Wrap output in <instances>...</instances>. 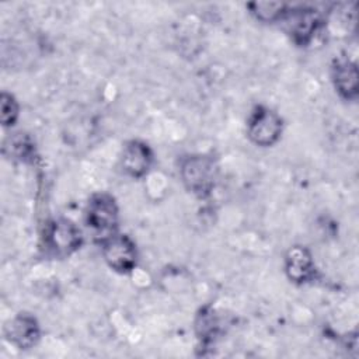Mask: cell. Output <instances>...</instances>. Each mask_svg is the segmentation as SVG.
<instances>
[{"label":"cell","instance_id":"6da1fadb","mask_svg":"<svg viewBox=\"0 0 359 359\" xmlns=\"http://www.w3.org/2000/svg\"><path fill=\"white\" fill-rule=\"evenodd\" d=\"M118 217V206L112 195L100 192L94 194L88 199L84 212V222L95 241L102 244L105 240L116 234Z\"/></svg>","mask_w":359,"mask_h":359},{"label":"cell","instance_id":"7a4b0ae2","mask_svg":"<svg viewBox=\"0 0 359 359\" xmlns=\"http://www.w3.org/2000/svg\"><path fill=\"white\" fill-rule=\"evenodd\" d=\"M181 178L188 191L201 198L208 196L216 182V164L205 154L188 156L181 163Z\"/></svg>","mask_w":359,"mask_h":359},{"label":"cell","instance_id":"3957f363","mask_svg":"<svg viewBox=\"0 0 359 359\" xmlns=\"http://www.w3.org/2000/svg\"><path fill=\"white\" fill-rule=\"evenodd\" d=\"M42 238L46 251L56 257L70 255L83 244L81 231L67 219L49 220L45 224Z\"/></svg>","mask_w":359,"mask_h":359},{"label":"cell","instance_id":"277c9868","mask_svg":"<svg viewBox=\"0 0 359 359\" xmlns=\"http://www.w3.org/2000/svg\"><path fill=\"white\" fill-rule=\"evenodd\" d=\"M282 129L283 123L280 116L264 105L255 107L247 122L250 140L262 147L275 144L282 135Z\"/></svg>","mask_w":359,"mask_h":359},{"label":"cell","instance_id":"5b68a950","mask_svg":"<svg viewBox=\"0 0 359 359\" xmlns=\"http://www.w3.org/2000/svg\"><path fill=\"white\" fill-rule=\"evenodd\" d=\"M102 255L109 268L119 273H129L137 262L135 243L126 234H114L102 243Z\"/></svg>","mask_w":359,"mask_h":359},{"label":"cell","instance_id":"8992f818","mask_svg":"<svg viewBox=\"0 0 359 359\" xmlns=\"http://www.w3.org/2000/svg\"><path fill=\"white\" fill-rule=\"evenodd\" d=\"M280 21H286L292 39L303 46L314 38L323 24L320 13L310 7H289Z\"/></svg>","mask_w":359,"mask_h":359},{"label":"cell","instance_id":"52a82bcc","mask_svg":"<svg viewBox=\"0 0 359 359\" xmlns=\"http://www.w3.org/2000/svg\"><path fill=\"white\" fill-rule=\"evenodd\" d=\"M4 337L18 349H29L39 341V324L29 313H20L6 323Z\"/></svg>","mask_w":359,"mask_h":359},{"label":"cell","instance_id":"ba28073f","mask_svg":"<svg viewBox=\"0 0 359 359\" xmlns=\"http://www.w3.org/2000/svg\"><path fill=\"white\" fill-rule=\"evenodd\" d=\"M153 164V151L142 140H129L125 143L121 154V167L122 170L133 177H144Z\"/></svg>","mask_w":359,"mask_h":359},{"label":"cell","instance_id":"9c48e42d","mask_svg":"<svg viewBox=\"0 0 359 359\" xmlns=\"http://www.w3.org/2000/svg\"><path fill=\"white\" fill-rule=\"evenodd\" d=\"M285 272L296 283H304L313 279L316 266L310 251L302 245L292 247L285 257Z\"/></svg>","mask_w":359,"mask_h":359},{"label":"cell","instance_id":"30bf717a","mask_svg":"<svg viewBox=\"0 0 359 359\" xmlns=\"http://www.w3.org/2000/svg\"><path fill=\"white\" fill-rule=\"evenodd\" d=\"M331 76L334 87L339 95L346 100H355L358 97V67L355 62L346 57L335 59Z\"/></svg>","mask_w":359,"mask_h":359},{"label":"cell","instance_id":"8fae6325","mask_svg":"<svg viewBox=\"0 0 359 359\" xmlns=\"http://www.w3.org/2000/svg\"><path fill=\"white\" fill-rule=\"evenodd\" d=\"M247 7L251 10L255 18L262 22H275L282 20L289 8V6L285 3H273V1L248 3Z\"/></svg>","mask_w":359,"mask_h":359},{"label":"cell","instance_id":"7c38bea8","mask_svg":"<svg viewBox=\"0 0 359 359\" xmlns=\"http://www.w3.org/2000/svg\"><path fill=\"white\" fill-rule=\"evenodd\" d=\"M217 320L210 307L201 309L196 317V334L202 344H209L217 335Z\"/></svg>","mask_w":359,"mask_h":359},{"label":"cell","instance_id":"4fadbf2b","mask_svg":"<svg viewBox=\"0 0 359 359\" xmlns=\"http://www.w3.org/2000/svg\"><path fill=\"white\" fill-rule=\"evenodd\" d=\"M32 142L28 139V136H22V133H17L14 137H8V140L4 144V151L10 150V156H15L17 158L25 160L32 156L34 147Z\"/></svg>","mask_w":359,"mask_h":359},{"label":"cell","instance_id":"5bb4252c","mask_svg":"<svg viewBox=\"0 0 359 359\" xmlns=\"http://www.w3.org/2000/svg\"><path fill=\"white\" fill-rule=\"evenodd\" d=\"M0 107H1V123L3 126H13L18 118L20 107L15 98L3 91L0 95Z\"/></svg>","mask_w":359,"mask_h":359}]
</instances>
